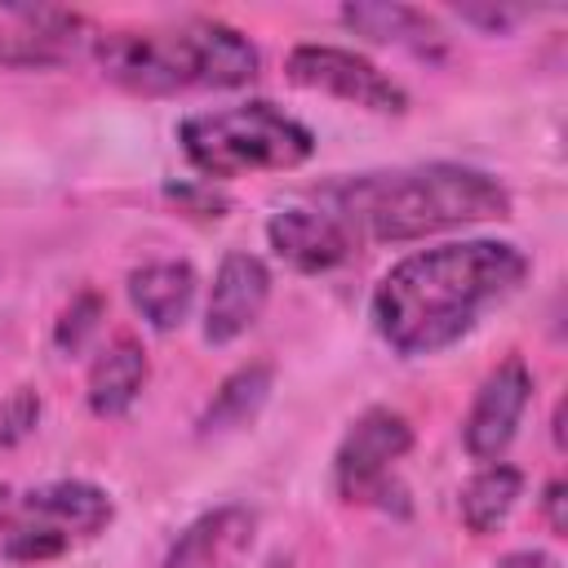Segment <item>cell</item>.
Masks as SVG:
<instances>
[{
	"instance_id": "ffe728a7",
	"label": "cell",
	"mask_w": 568,
	"mask_h": 568,
	"mask_svg": "<svg viewBox=\"0 0 568 568\" xmlns=\"http://www.w3.org/2000/svg\"><path fill=\"white\" fill-rule=\"evenodd\" d=\"M164 195L178 200V204H191V213H200V217H222V209H226V200H222L213 186H186V182L173 186V182H169Z\"/></svg>"
},
{
	"instance_id": "7402d4cb",
	"label": "cell",
	"mask_w": 568,
	"mask_h": 568,
	"mask_svg": "<svg viewBox=\"0 0 568 568\" xmlns=\"http://www.w3.org/2000/svg\"><path fill=\"white\" fill-rule=\"evenodd\" d=\"M564 479H550L546 484V493H541V510H546V524H550V532L555 537H564L568 532V515H564Z\"/></svg>"
},
{
	"instance_id": "ba28073f",
	"label": "cell",
	"mask_w": 568,
	"mask_h": 568,
	"mask_svg": "<svg viewBox=\"0 0 568 568\" xmlns=\"http://www.w3.org/2000/svg\"><path fill=\"white\" fill-rule=\"evenodd\" d=\"M532 399V373L519 355L501 359L475 390V404L462 422V444L475 462H501V453L510 448L524 408Z\"/></svg>"
},
{
	"instance_id": "7c38bea8",
	"label": "cell",
	"mask_w": 568,
	"mask_h": 568,
	"mask_svg": "<svg viewBox=\"0 0 568 568\" xmlns=\"http://www.w3.org/2000/svg\"><path fill=\"white\" fill-rule=\"evenodd\" d=\"M266 240L271 248L293 266V271H306V275H320V271H333L337 262H346V253L355 248L351 235L324 213V209H280L271 222H266Z\"/></svg>"
},
{
	"instance_id": "603a6c76",
	"label": "cell",
	"mask_w": 568,
	"mask_h": 568,
	"mask_svg": "<svg viewBox=\"0 0 568 568\" xmlns=\"http://www.w3.org/2000/svg\"><path fill=\"white\" fill-rule=\"evenodd\" d=\"M493 568H559V559L546 555V550H510V555H501Z\"/></svg>"
},
{
	"instance_id": "6da1fadb",
	"label": "cell",
	"mask_w": 568,
	"mask_h": 568,
	"mask_svg": "<svg viewBox=\"0 0 568 568\" xmlns=\"http://www.w3.org/2000/svg\"><path fill=\"white\" fill-rule=\"evenodd\" d=\"M528 275L524 248L506 240H453L395 262L368 302L377 337L404 355H435L462 342L475 320Z\"/></svg>"
},
{
	"instance_id": "30bf717a",
	"label": "cell",
	"mask_w": 568,
	"mask_h": 568,
	"mask_svg": "<svg viewBox=\"0 0 568 568\" xmlns=\"http://www.w3.org/2000/svg\"><path fill=\"white\" fill-rule=\"evenodd\" d=\"M9 31H0V67H58L71 62L98 31L67 9H13Z\"/></svg>"
},
{
	"instance_id": "5bb4252c",
	"label": "cell",
	"mask_w": 568,
	"mask_h": 568,
	"mask_svg": "<svg viewBox=\"0 0 568 568\" xmlns=\"http://www.w3.org/2000/svg\"><path fill=\"white\" fill-rule=\"evenodd\" d=\"M342 22L351 31H359L364 40L395 44V49H408L417 58H444L439 22L422 9H413V4H346Z\"/></svg>"
},
{
	"instance_id": "8fae6325",
	"label": "cell",
	"mask_w": 568,
	"mask_h": 568,
	"mask_svg": "<svg viewBox=\"0 0 568 568\" xmlns=\"http://www.w3.org/2000/svg\"><path fill=\"white\" fill-rule=\"evenodd\" d=\"M257 519L244 506H217L191 519L164 555V568H240L253 550Z\"/></svg>"
},
{
	"instance_id": "3957f363",
	"label": "cell",
	"mask_w": 568,
	"mask_h": 568,
	"mask_svg": "<svg viewBox=\"0 0 568 568\" xmlns=\"http://www.w3.org/2000/svg\"><path fill=\"white\" fill-rule=\"evenodd\" d=\"M93 62L111 84L142 98H169L186 89H235L248 84L262 67L248 36L217 18L102 31L93 40Z\"/></svg>"
},
{
	"instance_id": "2e32d148",
	"label": "cell",
	"mask_w": 568,
	"mask_h": 568,
	"mask_svg": "<svg viewBox=\"0 0 568 568\" xmlns=\"http://www.w3.org/2000/svg\"><path fill=\"white\" fill-rule=\"evenodd\" d=\"M271 386H275V368L266 359L257 364H240L231 377H222V386L213 390V399L204 404L200 413V435H226V430H240L248 426L262 404L271 399Z\"/></svg>"
},
{
	"instance_id": "cb8c5ba5",
	"label": "cell",
	"mask_w": 568,
	"mask_h": 568,
	"mask_svg": "<svg viewBox=\"0 0 568 568\" xmlns=\"http://www.w3.org/2000/svg\"><path fill=\"white\" fill-rule=\"evenodd\" d=\"M13 501H18V497H13V488H9V484H0V532L9 528V515H13Z\"/></svg>"
},
{
	"instance_id": "277c9868",
	"label": "cell",
	"mask_w": 568,
	"mask_h": 568,
	"mask_svg": "<svg viewBox=\"0 0 568 568\" xmlns=\"http://www.w3.org/2000/svg\"><path fill=\"white\" fill-rule=\"evenodd\" d=\"M178 142L191 169H200L213 182H226L240 173H288L306 164L315 151L311 129L262 98L186 115L178 124Z\"/></svg>"
},
{
	"instance_id": "8992f818",
	"label": "cell",
	"mask_w": 568,
	"mask_h": 568,
	"mask_svg": "<svg viewBox=\"0 0 568 568\" xmlns=\"http://www.w3.org/2000/svg\"><path fill=\"white\" fill-rule=\"evenodd\" d=\"M288 80L311 89V93H328L337 102L377 111V115H404L408 111V93L399 80H390L377 62H368L355 49H337V44H297L288 53Z\"/></svg>"
},
{
	"instance_id": "9a60e30c",
	"label": "cell",
	"mask_w": 568,
	"mask_h": 568,
	"mask_svg": "<svg viewBox=\"0 0 568 568\" xmlns=\"http://www.w3.org/2000/svg\"><path fill=\"white\" fill-rule=\"evenodd\" d=\"M129 302L133 311L169 333V328H182V320L191 315V302H195V271L191 262H146L129 275Z\"/></svg>"
},
{
	"instance_id": "52a82bcc",
	"label": "cell",
	"mask_w": 568,
	"mask_h": 568,
	"mask_svg": "<svg viewBox=\"0 0 568 568\" xmlns=\"http://www.w3.org/2000/svg\"><path fill=\"white\" fill-rule=\"evenodd\" d=\"M413 448V426L395 408H364L333 453V488L342 501H373L390 466Z\"/></svg>"
},
{
	"instance_id": "e0dca14e",
	"label": "cell",
	"mask_w": 568,
	"mask_h": 568,
	"mask_svg": "<svg viewBox=\"0 0 568 568\" xmlns=\"http://www.w3.org/2000/svg\"><path fill=\"white\" fill-rule=\"evenodd\" d=\"M519 493H524V475H519L515 466H506V462H484V466L466 479V488H462V524H466L475 537L497 532V528L510 519Z\"/></svg>"
},
{
	"instance_id": "9c48e42d",
	"label": "cell",
	"mask_w": 568,
	"mask_h": 568,
	"mask_svg": "<svg viewBox=\"0 0 568 568\" xmlns=\"http://www.w3.org/2000/svg\"><path fill=\"white\" fill-rule=\"evenodd\" d=\"M271 297V271L262 257L253 253H226L217 275H213V293L204 306V342L209 346H226L240 333H248L262 315Z\"/></svg>"
},
{
	"instance_id": "4fadbf2b",
	"label": "cell",
	"mask_w": 568,
	"mask_h": 568,
	"mask_svg": "<svg viewBox=\"0 0 568 568\" xmlns=\"http://www.w3.org/2000/svg\"><path fill=\"white\" fill-rule=\"evenodd\" d=\"M146 346L138 337H115L106 351H98L93 368H89V386H84V399L93 408V417H120L133 408V399L142 395L146 386Z\"/></svg>"
},
{
	"instance_id": "d6986e66",
	"label": "cell",
	"mask_w": 568,
	"mask_h": 568,
	"mask_svg": "<svg viewBox=\"0 0 568 568\" xmlns=\"http://www.w3.org/2000/svg\"><path fill=\"white\" fill-rule=\"evenodd\" d=\"M40 422V395L31 386H13L4 399H0V448H13L22 444Z\"/></svg>"
},
{
	"instance_id": "44dd1931",
	"label": "cell",
	"mask_w": 568,
	"mask_h": 568,
	"mask_svg": "<svg viewBox=\"0 0 568 568\" xmlns=\"http://www.w3.org/2000/svg\"><path fill=\"white\" fill-rule=\"evenodd\" d=\"M457 13H462L466 22H475V27H484V31H510V27L524 18V9H501V4H497V9H493V4H488V9H484V4H466V9H457Z\"/></svg>"
},
{
	"instance_id": "5b68a950",
	"label": "cell",
	"mask_w": 568,
	"mask_h": 568,
	"mask_svg": "<svg viewBox=\"0 0 568 568\" xmlns=\"http://www.w3.org/2000/svg\"><path fill=\"white\" fill-rule=\"evenodd\" d=\"M115 519L111 497L84 479H53L13 501L0 550L9 564H44L67 555L80 541H93Z\"/></svg>"
},
{
	"instance_id": "ac0fdd59",
	"label": "cell",
	"mask_w": 568,
	"mask_h": 568,
	"mask_svg": "<svg viewBox=\"0 0 568 568\" xmlns=\"http://www.w3.org/2000/svg\"><path fill=\"white\" fill-rule=\"evenodd\" d=\"M102 297L93 293V288H84L80 297H71V306L58 315V328H53V342H58V351H80L93 333H98V324H102Z\"/></svg>"
},
{
	"instance_id": "7a4b0ae2",
	"label": "cell",
	"mask_w": 568,
	"mask_h": 568,
	"mask_svg": "<svg viewBox=\"0 0 568 568\" xmlns=\"http://www.w3.org/2000/svg\"><path fill=\"white\" fill-rule=\"evenodd\" d=\"M324 213L355 240L408 244L435 231L510 217V191L470 164H408L355 173L320 191Z\"/></svg>"
}]
</instances>
